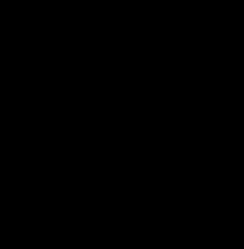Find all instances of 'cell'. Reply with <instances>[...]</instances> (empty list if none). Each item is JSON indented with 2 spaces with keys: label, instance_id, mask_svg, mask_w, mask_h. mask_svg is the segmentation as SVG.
Wrapping results in <instances>:
<instances>
[]
</instances>
